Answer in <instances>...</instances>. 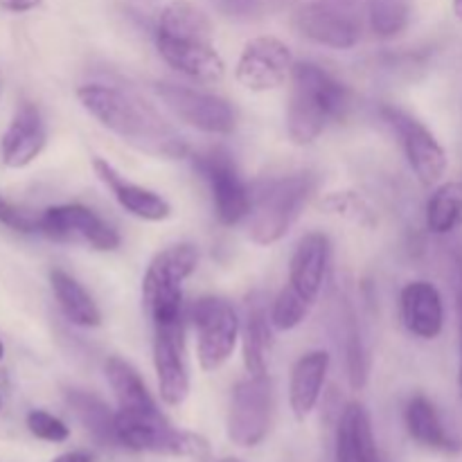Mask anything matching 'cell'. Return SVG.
Here are the masks:
<instances>
[{
  "label": "cell",
  "mask_w": 462,
  "mask_h": 462,
  "mask_svg": "<svg viewBox=\"0 0 462 462\" xmlns=\"http://www.w3.org/2000/svg\"><path fill=\"white\" fill-rule=\"evenodd\" d=\"M189 320L197 329L199 365L206 373L219 370L233 356L237 346V311L224 298L203 296L189 307Z\"/></svg>",
  "instance_id": "7"
},
{
  "label": "cell",
  "mask_w": 462,
  "mask_h": 462,
  "mask_svg": "<svg viewBox=\"0 0 462 462\" xmlns=\"http://www.w3.org/2000/svg\"><path fill=\"white\" fill-rule=\"evenodd\" d=\"M293 25L305 39L334 50H350L359 43V23L329 3H307L293 12Z\"/></svg>",
  "instance_id": "15"
},
{
  "label": "cell",
  "mask_w": 462,
  "mask_h": 462,
  "mask_svg": "<svg viewBox=\"0 0 462 462\" xmlns=\"http://www.w3.org/2000/svg\"><path fill=\"white\" fill-rule=\"evenodd\" d=\"M45 147V126L41 111L34 104L25 102L18 106L0 140L3 162L12 170H23L39 158Z\"/></svg>",
  "instance_id": "17"
},
{
  "label": "cell",
  "mask_w": 462,
  "mask_h": 462,
  "mask_svg": "<svg viewBox=\"0 0 462 462\" xmlns=\"http://www.w3.org/2000/svg\"><path fill=\"white\" fill-rule=\"evenodd\" d=\"M273 418V383L269 374H248L230 397L228 438L237 447H255L266 438Z\"/></svg>",
  "instance_id": "9"
},
{
  "label": "cell",
  "mask_w": 462,
  "mask_h": 462,
  "mask_svg": "<svg viewBox=\"0 0 462 462\" xmlns=\"http://www.w3.org/2000/svg\"><path fill=\"white\" fill-rule=\"evenodd\" d=\"M50 287H52L61 314L77 328H97L102 323V311L93 300L84 284L77 282L70 273L61 269L50 271Z\"/></svg>",
  "instance_id": "23"
},
{
  "label": "cell",
  "mask_w": 462,
  "mask_h": 462,
  "mask_svg": "<svg viewBox=\"0 0 462 462\" xmlns=\"http://www.w3.org/2000/svg\"><path fill=\"white\" fill-rule=\"evenodd\" d=\"M319 206L325 215H332L359 228L373 230L379 224V215L373 203L355 189H334V192L323 194Z\"/></svg>",
  "instance_id": "27"
},
{
  "label": "cell",
  "mask_w": 462,
  "mask_h": 462,
  "mask_svg": "<svg viewBox=\"0 0 462 462\" xmlns=\"http://www.w3.org/2000/svg\"><path fill=\"white\" fill-rule=\"evenodd\" d=\"M117 445L131 451L176 456V458L206 460L210 445L203 436L183 429H174L162 413H125L117 411L116 418Z\"/></svg>",
  "instance_id": "6"
},
{
  "label": "cell",
  "mask_w": 462,
  "mask_h": 462,
  "mask_svg": "<svg viewBox=\"0 0 462 462\" xmlns=\"http://www.w3.org/2000/svg\"><path fill=\"white\" fill-rule=\"evenodd\" d=\"M350 108V90L319 63H293L287 134L293 144H311Z\"/></svg>",
  "instance_id": "3"
},
{
  "label": "cell",
  "mask_w": 462,
  "mask_h": 462,
  "mask_svg": "<svg viewBox=\"0 0 462 462\" xmlns=\"http://www.w3.org/2000/svg\"><path fill=\"white\" fill-rule=\"evenodd\" d=\"M199 266L194 244L167 246L149 262L143 278V305L152 323L183 316V284Z\"/></svg>",
  "instance_id": "5"
},
{
  "label": "cell",
  "mask_w": 462,
  "mask_h": 462,
  "mask_svg": "<svg viewBox=\"0 0 462 462\" xmlns=\"http://www.w3.org/2000/svg\"><path fill=\"white\" fill-rule=\"evenodd\" d=\"M411 9L404 0H370L368 23L379 39H393L409 27Z\"/></svg>",
  "instance_id": "29"
},
{
  "label": "cell",
  "mask_w": 462,
  "mask_h": 462,
  "mask_svg": "<svg viewBox=\"0 0 462 462\" xmlns=\"http://www.w3.org/2000/svg\"><path fill=\"white\" fill-rule=\"evenodd\" d=\"M329 370V355L325 350H311L296 361L289 382V402L298 420H305L316 409Z\"/></svg>",
  "instance_id": "22"
},
{
  "label": "cell",
  "mask_w": 462,
  "mask_h": 462,
  "mask_svg": "<svg viewBox=\"0 0 462 462\" xmlns=\"http://www.w3.org/2000/svg\"><path fill=\"white\" fill-rule=\"evenodd\" d=\"M25 424H27V431L43 442L61 445V442H66L68 438H70V429L66 427V422L59 420L57 415L48 413V411H41V409L30 411L25 418Z\"/></svg>",
  "instance_id": "31"
},
{
  "label": "cell",
  "mask_w": 462,
  "mask_h": 462,
  "mask_svg": "<svg viewBox=\"0 0 462 462\" xmlns=\"http://www.w3.org/2000/svg\"><path fill=\"white\" fill-rule=\"evenodd\" d=\"M217 5L233 18H257L269 14L278 0H217Z\"/></svg>",
  "instance_id": "33"
},
{
  "label": "cell",
  "mask_w": 462,
  "mask_h": 462,
  "mask_svg": "<svg viewBox=\"0 0 462 462\" xmlns=\"http://www.w3.org/2000/svg\"><path fill=\"white\" fill-rule=\"evenodd\" d=\"M404 424L409 436L418 445L427 447V449L442 451V454H458V451H462L460 438L447 431L438 409L424 395H415L406 402Z\"/></svg>",
  "instance_id": "20"
},
{
  "label": "cell",
  "mask_w": 462,
  "mask_h": 462,
  "mask_svg": "<svg viewBox=\"0 0 462 462\" xmlns=\"http://www.w3.org/2000/svg\"><path fill=\"white\" fill-rule=\"evenodd\" d=\"M402 320L413 337L433 341L445 328V305L436 284L427 280H415L402 289L400 296Z\"/></svg>",
  "instance_id": "18"
},
{
  "label": "cell",
  "mask_w": 462,
  "mask_h": 462,
  "mask_svg": "<svg viewBox=\"0 0 462 462\" xmlns=\"http://www.w3.org/2000/svg\"><path fill=\"white\" fill-rule=\"evenodd\" d=\"M329 255H332V246H329L328 235L323 233H310L298 242L296 253L289 264V280L284 284L282 291L289 296L298 298L305 305L314 307L316 298H319L320 289H323L325 275H328Z\"/></svg>",
  "instance_id": "16"
},
{
  "label": "cell",
  "mask_w": 462,
  "mask_h": 462,
  "mask_svg": "<svg viewBox=\"0 0 462 462\" xmlns=\"http://www.w3.org/2000/svg\"><path fill=\"white\" fill-rule=\"evenodd\" d=\"M316 189V179L307 171L260 180L251 189V212L246 230L251 242L271 246L291 230Z\"/></svg>",
  "instance_id": "4"
},
{
  "label": "cell",
  "mask_w": 462,
  "mask_h": 462,
  "mask_svg": "<svg viewBox=\"0 0 462 462\" xmlns=\"http://www.w3.org/2000/svg\"><path fill=\"white\" fill-rule=\"evenodd\" d=\"M346 356H347V377L355 391L365 386L368 382V359H365L364 343H361L359 320L350 305H346Z\"/></svg>",
  "instance_id": "30"
},
{
  "label": "cell",
  "mask_w": 462,
  "mask_h": 462,
  "mask_svg": "<svg viewBox=\"0 0 462 462\" xmlns=\"http://www.w3.org/2000/svg\"><path fill=\"white\" fill-rule=\"evenodd\" d=\"M382 117L400 135L406 161H409L411 170L415 171L420 183L427 185V188L440 183L449 161H447V152L438 143L436 135L422 122L415 120L413 116L404 113L402 108L382 106Z\"/></svg>",
  "instance_id": "13"
},
{
  "label": "cell",
  "mask_w": 462,
  "mask_h": 462,
  "mask_svg": "<svg viewBox=\"0 0 462 462\" xmlns=\"http://www.w3.org/2000/svg\"><path fill=\"white\" fill-rule=\"evenodd\" d=\"M81 106L129 147L152 158L180 161L189 156L183 135L144 99L129 90L104 84H84L77 88Z\"/></svg>",
  "instance_id": "1"
},
{
  "label": "cell",
  "mask_w": 462,
  "mask_h": 462,
  "mask_svg": "<svg viewBox=\"0 0 462 462\" xmlns=\"http://www.w3.org/2000/svg\"><path fill=\"white\" fill-rule=\"evenodd\" d=\"M156 48L180 75L201 84L224 79L226 63L212 45V23L197 5L171 0L158 18Z\"/></svg>",
  "instance_id": "2"
},
{
  "label": "cell",
  "mask_w": 462,
  "mask_h": 462,
  "mask_svg": "<svg viewBox=\"0 0 462 462\" xmlns=\"http://www.w3.org/2000/svg\"><path fill=\"white\" fill-rule=\"evenodd\" d=\"M192 162L210 188L219 224L235 226L246 219L251 212V188L239 176L233 156L226 149L215 147L194 153Z\"/></svg>",
  "instance_id": "8"
},
{
  "label": "cell",
  "mask_w": 462,
  "mask_h": 462,
  "mask_svg": "<svg viewBox=\"0 0 462 462\" xmlns=\"http://www.w3.org/2000/svg\"><path fill=\"white\" fill-rule=\"evenodd\" d=\"M0 409H3V397H0Z\"/></svg>",
  "instance_id": "40"
},
{
  "label": "cell",
  "mask_w": 462,
  "mask_h": 462,
  "mask_svg": "<svg viewBox=\"0 0 462 462\" xmlns=\"http://www.w3.org/2000/svg\"><path fill=\"white\" fill-rule=\"evenodd\" d=\"M156 95L183 125L208 135H228L237 126V113L228 99L189 86L158 81Z\"/></svg>",
  "instance_id": "10"
},
{
  "label": "cell",
  "mask_w": 462,
  "mask_h": 462,
  "mask_svg": "<svg viewBox=\"0 0 462 462\" xmlns=\"http://www.w3.org/2000/svg\"><path fill=\"white\" fill-rule=\"evenodd\" d=\"M104 370H106L108 386H111L117 406H120L117 411H125V413H158L156 402L149 395L143 377L135 373L134 365L117 359V356H111Z\"/></svg>",
  "instance_id": "24"
},
{
  "label": "cell",
  "mask_w": 462,
  "mask_h": 462,
  "mask_svg": "<svg viewBox=\"0 0 462 462\" xmlns=\"http://www.w3.org/2000/svg\"><path fill=\"white\" fill-rule=\"evenodd\" d=\"M0 224L21 235L39 233V215H32V212L23 210L21 206L5 199L3 194H0Z\"/></svg>",
  "instance_id": "32"
},
{
  "label": "cell",
  "mask_w": 462,
  "mask_h": 462,
  "mask_svg": "<svg viewBox=\"0 0 462 462\" xmlns=\"http://www.w3.org/2000/svg\"><path fill=\"white\" fill-rule=\"evenodd\" d=\"M52 462H93V458L86 451H68V454L57 456Z\"/></svg>",
  "instance_id": "36"
},
{
  "label": "cell",
  "mask_w": 462,
  "mask_h": 462,
  "mask_svg": "<svg viewBox=\"0 0 462 462\" xmlns=\"http://www.w3.org/2000/svg\"><path fill=\"white\" fill-rule=\"evenodd\" d=\"M462 224V183L449 180L436 188L427 203V228L433 235H449Z\"/></svg>",
  "instance_id": "28"
},
{
  "label": "cell",
  "mask_w": 462,
  "mask_h": 462,
  "mask_svg": "<svg viewBox=\"0 0 462 462\" xmlns=\"http://www.w3.org/2000/svg\"><path fill=\"white\" fill-rule=\"evenodd\" d=\"M3 356H5V346H3V341H0V361H3Z\"/></svg>",
  "instance_id": "38"
},
{
  "label": "cell",
  "mask_w": 462,
  "mask_h": 462,
  "mask_svg": "<svg viewBox=\"0 0 462 462\" xmlns=\"http://www.w3.org/2000/svg\"><path fill=\"white\" fill-rule=\"evenodd\" d=\"M39 233L52 242H79L95 251H116L120 246L117 230L81 203L45 208L39 215Z\"/></svg>",
  "instance_id": "11"
},
{
  "label": "cell",
  "mask_w": 462,
  "mask_h": 462,
  "mask_svg": "<svg viewBox=\"0 0 462 462\" xmlns=\"http://www.w3.org/2000/svg\"><path fill=\"white\" fill-rule=\"evenodd\" d=\"M41 3H43V0H0V9L12 14H25L41 7Z\"/></svg>",
  "instance_id": "34"
},
{
  "label": "cell",
  "mask_w": 462,
  "mask_h": 462,
  "mask_svg": "<svg viewBox=\"0 0 462 462\" xmlns=\"http://www.w3.org/2000/svg\"><path fill=\"white\" fill-rule=\"evenodd\" d=\"M460 264V278H458V311H460V370H458V391L462 400V260Z\"/></svg>",
  "instance_id": "35"
},
{
  "label": "cell",
  "mask_w": 462,
  "mask_h": 462,
  "mask_svg": "<svg viewBox=\"0 0 462 462\" xmlns=\"http://www.w3.org/2000/svg\"><path fill=\"white\" fill-rule=\"evenodd\" d=\"M271 314L266 311V302L262 298H253L246 310V325H244V364L248 374H266L271 352Z\"/></svg>",
  "instance_id": "25"
},
{
  "label": "cell",
  "mask_w": 462,
  "mask_h": 462,
  "mask_svg": "<svg viewBox=\"0 0 462 462\" xmlns=\"http://www.w3.org/2000/svg\"><path fill=\"white\" fill-rule=\"evenodd\" d=\"M219 462H244V460H239V458H224V460H219Z\"/></svg>",
  "instance_id": "39"
},
{
  "label": "cell",
  "mask_w": 462,
  "mask_h": 462,
  "mask_svg": "<svg viewBox=\"0 0 462 462\" xmlns=\"http://www.w3.org/2000/svg\"><path fill=\"white\" fill-rule=\"evenodd\" d=\"M337 462H382L370 415L359 402L347 404L338 420Z\"/></svg>",
  "instance_id": "21"
},
{
  "label": "cell",
  "mask_w": 462,
  "mask_h": 462,
  "mask_svg": "<svg viewBox=\"0 0 462 462\" xmlns=\"http://www.w3.org/2000/svg\"><path fill=\"white\" fill-rule=\"evenodd\" d=\"M454 14L458 21H462V0H454Z\"/></svg>",
  "instance_id": "37"
},
{
  "label": "cell",
  "mask_w": 462,
  "mask_h": 462,
  "mask_svg": "<svg viewBox=\"0 0 462 462\" xmlns=\"http://www.w3.org/2000/svg\"><path fill=\"white\" fill-rule=\"evenodd\" d=\"M93 170L95 174H97V179L111 189L116 201L120 203L129 215L138 217V219H144V221L170 219L171 206L167 203V199H162L158 192L126 180L125 176H122L111 162L104 161V158H95Z\"/></svg>",
  "instance_id": "19"
},
{
  "label": "cell",
  "mask_w": 462,
  "mask_h": 462,
  "mask_svg": "<svg viewBox=\"0 0 462 462\" xmlns=\"http://www.w3.org/2000/svg\"><path fill=\"white\" fill-rule=\"evenodd\" d=\"M66 402L95 440L102 445H117V413H113L97 395L72 388V391H66Z\"/></svg>",
  "instance_id": "26"
},
{
  "label": "cell",
  "mask_w": 462,
  "mask_h": 462,
  "mask_svg": "<svg viewBox=\"0 0 462 462\" xmlns=\"http://www.w3.org/2000/svg\"><path fill=\"white\" fill-rule=\"evenodd\" d=\"M153 325V365L158 388L167 406H180L189 395V370L185 359V314Z\"/></svg>",
  "instance_id": "12"
},
{
  "label": "cell",
  "mask_w": 462,
  "mask_h": 462,
  "mask_svg": "<svg viewBox=\"0 0 462 462\" xmlns=\"http://www.w3.org/2000/svg\"><path fill=\"white\" fill-rule=\"evenodd\" d=\"M293 57L287 43L275 36H255L244 45L239 54L235 77L244 88L253 93H266L284 86L291 77Z\"/></svg>",
  "instance_id": "14"
}]
</instances>
